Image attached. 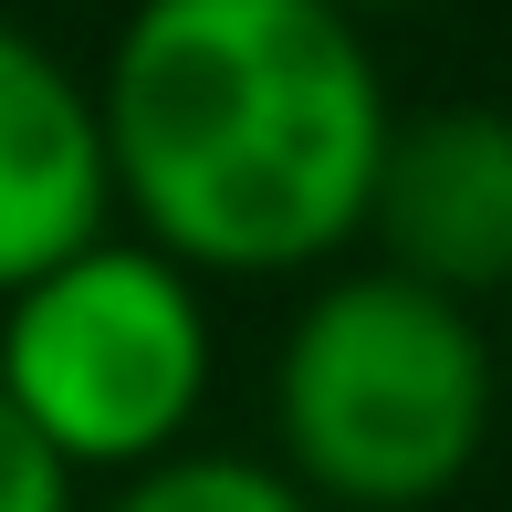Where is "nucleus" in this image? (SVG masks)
Returning <instances> with one entry per match:
<instances>
[{"label":"nucleus","mask_w":512,"mask_h":512,"mask_svg":"<svg viewBox=\"0 0 512 512\" xmlns=\"http://www.w3.org/2000/svg\"><path fill=\"white\" fill-rule=\"evenodd\" d=\"M115 230L220 283H314L356 262L398 95L377 21L335 0H126L105 63Z\"/></svg>","instance_id":"obj_1"},{"label":"nucleus","mask_w":512,"mask_h":512,"mask_svg":"<svg viewBox=\"0 0 512 512\" xmlns=\"http://www.w3.org/2000/svg\"><path fill=\"white\" fill-rule=\"evenodd\" d=\"M272 460L324 512H429L502 418V335L398 262H335L272 345Z\"/></svg>","instance_id":"obj_2"},{"label":"nucleus","mask_w":512,"mask_h":512,"mask_svg":"<svg viewBox=\"0 0 512 512\" xmlns=\"http://www.w3.org/2000/svg\"><path fill=\"white\" fill-rule=\"evenodd\" d=\"M209 387H220V304L189 262L136 230H105L0 293V398L74 481L178 460L209 418Z\"/></svg>","instance_id":"obj_3"},{"label":"nucleus","mask_w":512,"mask_h":512,"mask_svg":"<svg viewBox=\"0 0 512 512\" xmlns=\"http://www.w3.org/2000/svg\"><path fill=\"white\" fill-rule=\"evenodd\" d=\"M366 251L450 304L512 293V105H418L387 136Z\"/></svg>","instance_id":"obj_4"},{"label":"nucleus","mask_w":512,"mask_h":512,"mask_svg":"<svg viewBox=\"0 0 512 512\" xmlns=\"http://www.w3.org/2000/svg\"><path fill=\"white\" fill-rule=\"evenodd\" d=\"M115 230V168H105V115L95 63L42 42L32 21L0 11V293L53 272L63 251Z\"/></svg>","instance_id":"obj_5"},{"label":"nucleus","mask_w":512,"mask_h":512,"mask_svg":"<svg viewBox=\"0 0 512 512\" xmlns=\"http://www.w3.org/2000/svg\"><path fill=\"white\" fill-rule=\"evenodd\" d=\"M84 512H324V502H314L272 450H220V439H189L178 460H147V471L105 481Z\"/></svg>","instance_id":"obj_6"},{"label":"nucleus","mask_w":512,"mask_h":512,"mask_svg":"<svg viewBox=\"0 0 512 512\" xmlns=\"http://www.w3.org/2000/svg\"><path fill=\"white\" fill-rule=\"evenodd\" d=\"M0 512H84V481L42 450V429L0 398Z\"/></svg>","instance_id":"obj_7"},{"label":"nucleus","mask_w":512,"mask_h":512,"mask_svg":"<svg viewBox=\"0 0 512 512\" xmlns=\"http://www.w3.org/2000/svg\"><path fill=\"white\" fill-rule=\"evenodd\" d=\"M335 11H356V21H387V11H429V0H335Z\"/></svg>","instance_id":"obj_8"},{"label":"nucleus","mask_w":512,"mask_h":512,"mask_svg":"<svg viewBox=\"0 0 512 512\" xmlns=\"http://www.w3.org/2000/svg\"><path fill=\"white\" fill-rule=\"evenodd\" d=\"M502 366H512V293H502Z\"/></svg>","instance_id":"obj_9"}]
</instances>
